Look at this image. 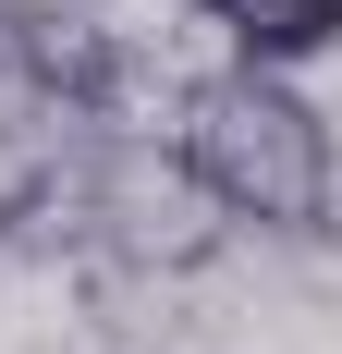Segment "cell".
Masks as SVG:
<instances>
[{
  "label": "cell",
  "mask_w": 342,
  "mask_h": 354,
  "mask_svg": "<svg viewBox=\"0 0 342 354\" xmlns=\"http://www.w3.org/2000/svg\"><path fill=\"white\" fill-rule=\"evenodd\" d=\"M171 159L196 183L220 232H269V245H318L342 208V147L330 110L269 62H220L171 98Z\"/></svg>",
  "instance_id": "cell-1"
},
{
  "label": "cell",
  "mask_w": 342,
  "mask_h": 354,
  "mask_svg": "<svg viewBox=\"0 0 342 354\" xmlns=\"http://www.w3.org/2000/svg\"><path fill=\"white\" fill-rule=\"evenodd\" d=\"M0 86L62 135H123L147 73H135V37L86 0H0Z\"/></svg>",
  "instance_id": "cell-2"
},
{
  "label": "cell",
  "mask_w": 342,
  "mask_h": 354,
  "mask_svg": "<svg viewBox=\"0 0 342 354\" xmlns=\"http://www.w3.org/2000/svg\"><path fill=\"white\" fill-rule=\"evenodd\" d=\"M73 159H86V257H123V269H208L220 257V208L135 122L123 135H73Z\"/></svg>",
  "instance_id": "cell-3"
},
{
  "label": "cell",
  "mask_w": 342,
  "mask_h": 354,
  "mask_svg": "<svg viewBox=\"0 0 342 354\" xmlns=\"http://www.w3.org/2000/svg\"><path fill=\"white\" fill-rule=\"evenodd\" d=\"M196 25H220L233 62H269V73H306L342 49V0H183Z\"/></svg>",
  "instance_id": "cell-4"
}]
</instances>
